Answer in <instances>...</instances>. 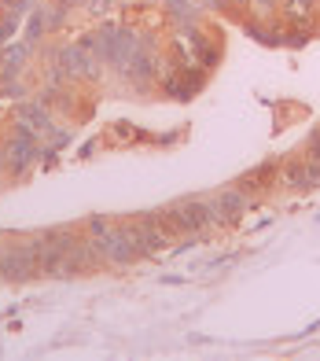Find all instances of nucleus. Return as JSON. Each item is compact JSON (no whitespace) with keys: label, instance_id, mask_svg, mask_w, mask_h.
Masks as SVG:
<instances>
[{"label":"nucleus","instance_id":"8","mask_svg":"<svg viewBox=\"0 0 320 361\" xmlns=\"http://www.w3.org/2000/svg\"><path fill=\"white\" fill-rule=\"evenodd\" d=\"M26 52H30V44H26V41L4 48V74H15V71H19V67H23V59H26Z\"/></svg>","mask_w":320,"mask_h":361},{"label":"nucleus","instance_id":"9","mask_svg":"<svg viewBox=\"0 0 320 361\" xmlns=\"http://www.w3.org/2000/svg\"><path fill=\"white\" fill-rule=\"evenodd\" d=\"M4 4H8V11H11V15H23V11L34 8V0H4Z\"/></svg>","mask_w":320,"mask_h":361},{"label":"nucleus","instance_id":"6","mask_svg":"<svg viewBox=\"0 0 320 361\" xmlns=\"http://www.w3.org/2000/svg\"><path fill=\"white\" fill-rule=\"evenodd\" d=\"M19 126L30 129V133H52V114H48V107H41V104H26L19 111Z\"/></svg>","mask_w":320,"mask_h":361},{"label":"nucleus","instance_id":"11","mask_svg":"<svg viewBox=\"0 0 320 361\" xmlns=\"http://www.w3.org/2000/svg\"><path fill=\"white\" fill-rule=\"evenodd\" d=\"M4 276H8V251L0 247V281H4Z\"/></svg>","mask_w":320,"mask_h":361},{"label":"nucleus","instance_id":"10","mask_svg":"<svg viewBox=\"0 0 320 361\" xmlns=\"http://www.w3.org/2000/svg\"><path fill=\"white\" fill-rule=\"evenodd\" d=\"M306 155H309V159H320V133H313V137H309V144H306Z\"/></svg>","mask_w":320,"mask_h":361},{"label":"nucleus","instance_id":"1","mask_svg":"<svg viewBox=\"0 0 320 361\" xmlns=\"http://www.w3.org/2000/svg\"><path fill=\"white\" fill-rule=\"evenodd\" d=\"M89 233H92V251L107 258V262H133L136 258V247H133V240H129V228L125 225H115V221H107V218H92L89 221Z\"/></svg>","mask_w":320,"mask_h":361},{"label":"nucleus","instance_id":"7","mask_svg":"<svg viewBox=\"0 0 320 361\" xmlns=\"http://www.w3.org/2000/svg\"><path fill=\"white\" fill-rule=\"evenodd\" d=\"M280 177H283L291 188L306 192V162H302V159H287V162H283V170H280Z\"/></svg>","mask_w":320,"mask_h":361},{"label":"nucleus","instance_id":"5","mask_svg":"<svg viewBox=\"0 0 320 361\" xmlns=\"http://www.w3.org/2000/svg\"><path fill=\"white\" fill-rule=\"evenodd\" d=\"M34 159H37V140H34L30 129H19V137L8 144V166H11V173H23Z\"/></svg>","mask_w":320,"mask_h":361},{"label":"nucleus","instance_id":"4","mask_svg":"<svg viewBox=\"0 0 320 361\" xmlns=\"http://www.w3.org/2000/svg\"><path fill=\"white\" fill-rule=\"evenodd\" d=\"M181 221H184V233H206V228H214L217 225L214 203L210 200H188V203H181Z\"/></svg>","mask_w":320,"mask_h":361},{"label":"nucleus","instance_id":"2","mask_svg":"<svg viewBox=\"0 0 320 361\" xmlns=\"http://www.w3.org/2000/svg\"><path fill=\"white\" fill-rule=\"evenodd\" d=\"M41 273V243H19L8 251V281H26Z\"/></svg>","mask_w":320,"mask_h":361},{"label":"nucleus","instance_id":"3","mask_svg":"<svg viewBox=\"0 0 320 361\" xmlns=\"http://www.w3.org/2000/svg\"><path fill=\"white\" fill-rule=\"evenodd\" d=\"M214 218H217V225H232V221H239V214L247 210V192L243 188H225V192H217L214 195Z\"/></svg>","mask_w":320,"mask_h":361}]
</instances>
